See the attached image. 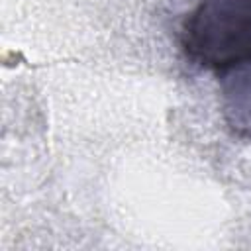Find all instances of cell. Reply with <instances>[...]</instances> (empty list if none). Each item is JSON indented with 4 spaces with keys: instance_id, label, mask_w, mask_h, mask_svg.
Returning a JSON list of instances; mask_svg holds the SVG:
<instances>
[{
    "instance_id": "cell-2",
    "label": "cell",
    "mask_w": 251,
    "mask_h": 251,
    "mask_svg": "<svg viewBox=\"0 0 251 251\" xmlns=\"http://www.w3.org/2000/svg\"><path fill=\"white\" fill-rule=\"evenodd\" d=\"M222 112L227 126L241 137H251V61L220 73Z\"/></svg>"
},
{
    "instance_id": "cell-1",
    "label": "cell",
    "mask_w": 251,
    "mask_h": 251,
    "mask_svg": "<svg viewBox=\"0 0 251 251\" xmlns=\"http://www.w3.org/2000/svg\"><path fill=\"white\" fill-rule=\"evenodd\" d=\"M184 55L210 71L251 61V0H200L180 31Z\"/></svg>"
}]
</instances>
